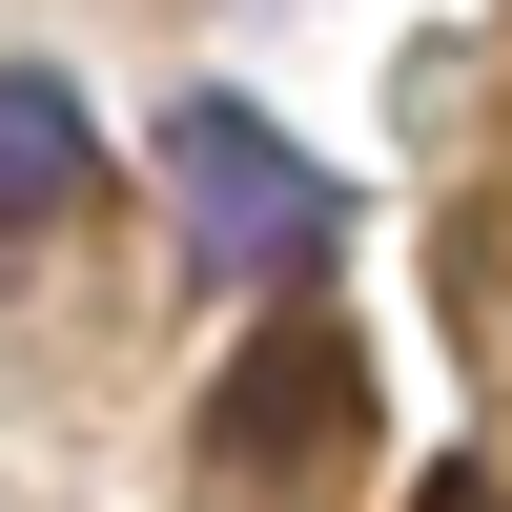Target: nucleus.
I'll return each instance as SVG.
<instances>
[{"instance_id":"1","label":"nucleus","mask_w":512,"mask_h":512,"mask_svg":"<svg viewBox=\"0 0 512 512\" xmlns=\"http://www.w3.org/2000/svg\"><path fill=\"white\" fill-rule=\"evenodd\" d=\"M164 205H185V267H205V287L328 267V164L287 144L267 103H185V123H164Z\"/></svg>"},{"instance_id":"3","label":"nucleus","mask_w":512,"mask_h":512,"mask_svg":"<svg viewBox=\"0 0 512 512\" xmlns=\"http://www.w3.org/2000/svg\"><path fill=\"white\" fill-rule=\"evenodd\" d=\"M103 185V144H82V103L41 62H0V226H62V205Z\"/></svg>"},{"instance_id":"2","label":"nucleus","mask_w":512,"mask_h":512,"mask_svg":"<svg viewBox=\"0 0 512 512\" xmlns=\"http://www.w3.org/2000/svg\"><path fill=\"white\" fill-rule=\"evenodd\" d=\"M349 431V328H267V349L226 369V410H205V492H267L287 451Z\"/></svg>"},{"instance_id":"4","label":"nucleus","mask_w":512,"mask_h":512,"mask_svg":"<svg viewBox=\"0 0 512 512\" xmlns=\"http://www.w3.org/2000/svg\"><path fill=\"white\" fill-rule=\"evenodd\" d=\"M410 512H512V492H492V472H431V492H410Z\"/></svg>"}]
</instances>
